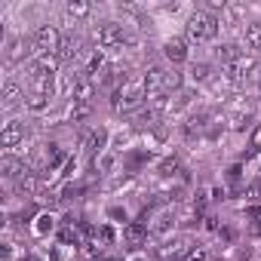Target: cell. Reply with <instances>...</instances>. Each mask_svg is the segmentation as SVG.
<instances>
[{
    "label": "cell",
    "instance_id": "obj_20",
    "mask_svg": "<svg viewBox=\"0 0 261 261\" xmlns=\"http://www.w3.org/2000/svg\"><path fill=\"white\" fill-rule=\"evenodd\" d=\"M16 188H19V194H34V191H37V178L25 172V175L16 181Z\"/></svg>",
    "mask_w": 261,
    "mask_h": 261
},
{
    "label": "cell",
    "instance_id": "obj_23",
    "mask_svg": "<svg viewBox=\"0 0 261 261\" xmlns=\"http://www.w3.org/2000/svg\"><path fill=\"white\" fill-rule=\"evenodd\" d=\"M178 86H181V74H178V71H166L163 89H178Z\"/></svg>",
    "mask_w": 261,
    "mask_h": 261
},
{
    "label": "cell",
    "instance_id": "obj_18",
    "mask_svg": "<svg viewBox=\"0 0 261 261\" xmlns=\"http://www.w3.org/2000/svg\"><path fill=\"white\" fill-rule=\"evenodd\" d=\"M246 46L249 49H261V22L246 28Z\"/></svg>",
    "mask_w": 261,
    "mask_h": 261
},
{
    "label": "cell",
    "instance_id": "obj_13",
    "mask_svg": "<svg viewBox=\"0 0 261 261\" xmlns=\"http://www.w3.org/2000/svg\"><path fill=\"white\" fill-rule=\"evenodd\" d=\"M163 80H166V71H163V68H151V71L145 74V89H148V92H154V95H160Z\"/></svg>",
    "mask_w": 261,
    "mask_h": 261
},
{
    "label": "cell",
    "instance_id": "obj_3",
    "mask_svg": "<svg viewBox=\"0 0 261 261\" xmlns=\"http://www.w3.org/2000/svg\"><path fill=\"white\" fill-rule=\"evenodd\" d=\"M59 43H62V34L56 25H40L37 34H34V46L40 56H56L59 53Z\"/></svg>",
    "mask_w": 261,
    "mask_h": 261
},
{
    "label": "cell",
    "instance_id": "obj_11",
    "mask_svg": "<svg viewBox=\"0 0 261 261\" xmlns=\"http://www.w3.org/2000/svg\"><path fill=\"white\" fill-rule=\"evenodd\" d=\"M148 224H142V221H133V224H126V230H123V240L129 243V246H139V243H145L148 240Z\"/></svg>",
    "mask_w": 261,
    "mask_h": 261
},
{
    "label": "cell",
    "instance_id": "obj_4",
    "mask_svg": "<svg viewBox=\"0 0 261 261\" xmlns=\"http://www.w3.org/2000/svg\"><path fill=\"white\" fill-rule=\"evenodd\" d=\"M252 71H255V59H246V56H240L237 62H230V65H224V77H227V83H243L246 77H252Z\"/></svg>",
    "mask_w": 261,
    "mask_h": 261
},
{
    "label": "cell",
    "instance_id": "obj_7",
    "mask_svg": "<svg viewBox=\"0 0 261 261\" xmlns=\"http://www.w3.org/2000/svg\"><path fill=\"white\" fill-rule=\"evenodd\" d=\"M95 40H98V46H117V43H123V28L117 22H105L95 31Z\"/></svg>",
    "mask_w": 261,
    "mask_h": 261
},
{
    "label": "cell",
    "instance_id": "obj_1",
    "mask_svg": "<svg viewBox=\"0 0 261 261\" xmlns=\"http://www.w3.org/2000/svg\"><path fill=\"white\" fill-rule=\"evenodd\" d=\"M215 34H218V19L212 16V13H206V10H197L191 19H188V25H185V43H209V40H215Z\"/></svg>",
    "mask_w": 261,
    "mask_h": 261
},
{
    "label": "cell",
    "instance_id": "obj_16",
    "mask_svg": "<svg viewBox=\"0 0 261 261\" xmlns=\"http://www.w3.org/2000/svg\"><path fill=\"white\" fill-rule=\"evenodd\" d=\"M22 101V86L19 83H7L4 86V108H16Z\"/></svg>",
    "mask_w": 261,
    "mask_h": 261
},
{
    "label": "cell",
    "instance_id": "obj_27",
    "mask_svg": "<svg viewBox=\"0 0 261 261\" xmlns=\"http://www.w3.org/2000/svg\"><path fill=\"white\" fill-rule=\"evenodd\" d=\"M46 230H53V215H40L37 218V233H46Z\"/></svg>",
    "mask_w": 261,
    "mask_h": 261
},
{
    "label": "cell",
    "instance_id": "obj_14",
    "mask_svg": "<svg viewBox=\"0 0 261 261\" xmlns=\"http://www.w3.org/2000/svg\"><path fill=\"white\" fill-rule=\"evenodd\" d=\"M0 169H4L7 178H22L25 175V163L16 160V157H4V160H0Z\"/></svg>",
    "mask_w": 261,
    "mask_h": 261
},
{
    "label": "cell",
    "instance_id": "obj_30",
    "mask_svg": "<svg viewBox=\"0 0 261 261\" xmlns=\"http://www.w3.org/2000/svg\"><path fill=\"white\" fill-rule=\"evenodd\" d=\"M28 261H37V258H28Z\"/></svg>",
    "mask_w": 261,
    "mask_h": 261
},
{
    "label": "cell",
    "instance_id": "obj_28",
    "mask_svg": "<svg viewBox=\"0 0 261 261\" xmlns=\"http://www.w3.org/2000/svg\"><path fill=\"white\" fill-rule=\"evenodd\" d=\"M59 237H62V243H77V230H74V227H65Z\"/></svg>",
    "mask_w": 261,
    "mask_h": 261
},
{
    "label": "cell",
    "instance_id": "obj_6",
    "mask_svg": "<svg viewBox=\"0 0 261 261\" xmlns=\"http://www.w3.org/2000/svg\"><path fill=\"white\" fill-rule=\"evenodd\" d=\"M22 139H25V126L19 120L4 123V129H0V145H4V148H16Z\"/></svg>",
    "mask_w": 261,
    "mask_h": 261
},
{
    "label": "cell",
    "instance_id": "obj_19",
    "mask_svg": "<svg viewBox=\"0 0 261 261\" xmlns=\"http://www.w3.org/2000/svg\"><path fill=\"white\" fill-rule=\"evenodd\" d=\"M65 13L71 19H83V16H89V4H83V0H71V4L65 7Z\"/></svg>",
    "mask_w": 261,
    "mask_h": 261
},
{
    "label": "cell",
    "instance_id": "obj_22",
    "mask_svg": "<svg viewBox=\"0 0 261 261\" xmlns=\"http://www.w3.org/2000/svg\"><path fill=\"white\" fill-rule=\"evenodd\" d=\"M89 111H92V105H77V101H74V108H71V120L80 123L83 117H89Z\"/></svg>",
    "mask_w": 261,
    "mask_h": 261
},
{
    "label": "cell",
    "instance_id": "obj_26",
    "mask_svg": "<svg viewBox=\"0 0 261 261\" xmlns=\"http://www.w3.org/2000/svg\"><path fill=\"white\" fill-rule=\"evenodd\" d=\"M28 108H31V111H43V108H46V98L31 92V98H28Z\"/></svg>",
    "mask_w": 261,
    "mask_h": 261
},
{
    "label": "cell",
    "instance_id": "obj_5",
    "mask_svg": "<svg viewBox=\"0 0 261 261\" xmlns=\"http://www.w3.org/2000/svg\"><path fill=\"white\" fill-rule=\"evenodd\" d=\"M191 246H194L191 237H175V240H169V243L160 246V258H163V261H181V258L191 252Z\"/></svg>",
    "mask_w": 261,
    "mask_h": 261
},
{
    "label": "cell",
    "instance_id": "obj_21",
    "mask_svg": "<svg viewBox=\"0 0 261 261\" xmlns=\"http://www.w3.org/2000/svg\"><path fill=\"white\" fill-rule=\"evenodd\" d=\"M181 261H206V246L194 243V246H191V252H188V255H185Z\"/></svg>",
    "mask_w": 261,
    "mask_h": 261
},
{
    "label": "cell",
    "instance_id": "obj_17",
    "mask_svg": "<svg viewBox=\"0 0 261 261\" xmlns=\"http://www.w3.org/2000/svg\"><path fill=\"white\" fill-rule=\"evenodd\" d=\"M215 56H218V62H221V65H230V62H237V59H240V49H237L233 43H224V46H218V49H215Z\"/></svg>",
    "mask_w": 261,
    "mask_h": 261
},
{
    "label": "cell",
    "instance_id": "obj_8",
    "mask_svg": "<svg viewBox=\"0 0 261 261\" xmlns=\"http://www.w3.org/2000/svg\"><path fill=\"white\" fill-rule=\"evenodd\" d=\"M227 123H230V129H237V133L249 129V126H252V105H237V108L230 111Z\"/></svg>",
    "mask_w": 261,
    "mask_h": 261
},
{
    "label": "cell",
    "instance_id": "obj_24",
    "mask_svg": "<svg viewBox=\"0 0 261 261\" xmlns=\"http://www.w3.org/2000/svg\"><path fill=\"white\" fill-rule=\"evenodd\" d=\"M160 172H163V175H175V172H178V157H166V160L160 163Z\"/></svg>",
    "mask_w": 261,
    "mask_h": 261
},
{
    "label": "cell",
    "instance_id": "obj_25",
    "mask_svg": "<svg viewBox=\"0 0 261 261\" xmlns=\"http://www.w3.org/2000/svg\"><path fill=\"white\" fill-rule=\"evenodd\" d=\"M191 77H194L197 83L209 80V65H194V68H191Z\"/></svg>",
    "mask_w": 261,
    "mask_h": 261
},
{
    "label": "cell",
    "instance_id": "obj_29",
    "mask_svg": "<svg viewBox=\"0 0 261 261\" xmlns=\"http://www.w3.org/2000/svg\"><path fill=\"white\" fill-rule=\"evenodd\" d=\"M240 172H243V166H230V169H227V178H230V181H240Z\"/></svg>",
    "mask_w": 261,
    "mask_h": 261
},
{
    "label": "cell",
    "instance_id": "obj_2",
    "mask_svg": "<svg viewBox=\"0 0 261 261\" xmlns=\"http://www.w3.org/2000/svg\"><path fill=\"white\" fill-rule=\"evenodd\" d=\"M145 95H148L145 80H126L123 86H117L111 105H114V111H136L145 101Z\"/></svg>",
    "mask_w": 261,
    "mask_h": 261
},
{
    "label": "cell",
    "instance_id": "obj_9",
    "mask_svg": "<svg viewBox=\"0 0 261 261\" xmlns=\"http://www.w3.org/2000/svg\"><path fill=\"white\" fill-rule=\"evenodd\" d=\"M172 224H175V215H172V209H160L157 215H154V221H151V233L154 237H166L169 230H172Z\"/></svg>",
    "mask_w": 261,
    "mask_h": 261
},
{
    "label": "cell",
    "instance_id": "obj_12",
    "mask_svg": "<svg viewBox=\"0 0 261 261\" xmlns=\"http://www.w3.org/2000/svg\"><path fill=\"white\" fill-rule=\"evenodd\" d=\"M166 59H169V62H175V65H178V62H185V59H188V43H185V40H178V37H172V40L166 43Z\"/></svg>",
    "mask_w": 261,
    "mask_h": 261
},
{
    "label": "cell",
    "instance_id": "obj_10",
    "mask_svg": "<svg viewBox=\"0 0 261 261\" xmlns=\"http://www.w3.org/2000/svg\"><path fill=\"white\" fill-rule=\"evenodd\" d=\"M59 62H74L77 56H80V37H74V34H68V37H62V43H59Z\"/></svg>",
    "mask_w": 261,
    "mask_h": 261
},
{
    "label": "cell",
    "instance_id": "obj_15",
    "mask_svg": "<svg viewBox=\"0 0 261 261\" xmlns=\"http://www.w3.org/2000/svg\"><path fill=\"white\" fill-rule=\"evenodd\" d=\"M105 142H108V133L105 129H95L92 136H86V142H83V148L89 151V154H98L101 148H105Z\"/></svg>",
    "mask_w": 261,
    "mask_h": 261
}]
</instances>
